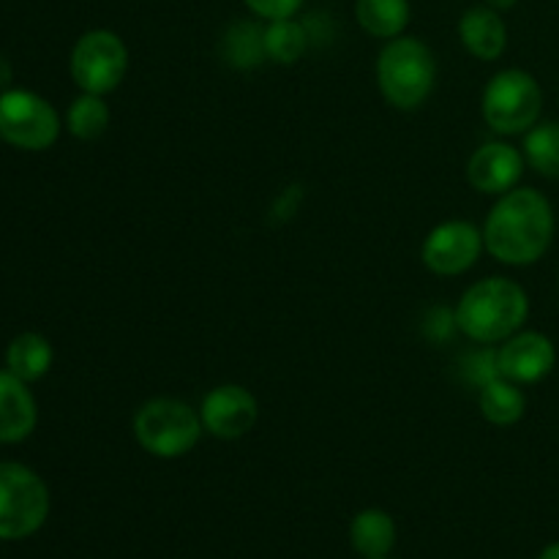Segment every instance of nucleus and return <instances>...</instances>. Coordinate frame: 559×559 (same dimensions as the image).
Instances as JSON below:
<instances>
[{"label":"nucleus","mask_w":559,"mask_h":559,"mask_svg":"<svg viewBox=\"0 0 559 559\" xmlns=\"http://www.w3.org/2000/svg\"><path fill=\"white\" fill-rule=\"evenodd\" d=\"M11 76H14V71H11V63L5 55H0V87H9Z\"/></svg>","instance_id":"nucleus-24"},{"label":"nucleus","mask_w":559,"mask_h":559,"mask_svg":"<svg viewBox=\"0 0 559 559\" xmlns=\"http://www.w3.org/2000/svg\"><path fill=\"white\" fill-rule=\"evenodd\" d=\"M200 418L207 435L216 440H240L260 420V402L249 388L224 382L205 393L200 404Z\"/></svg>","instance_id":"nucleus-10"},{"label":"nucleus","mask_w":559,"mask_h":559,"mask_svg":"<svg viewBox=\"0 0 559 559\" xmlns=\"http://www.w3.org/2000/svg\"><path fill=\"white\" fill-rule=\"evenodd\" d=\"M251 9V14L262 16V20H289L300 11L304 0H243Z\"/></svg>","instance_id":"nucleus-23"},{"label":"nucleus","mask_w":559,"mask_h":559,"mask_svg":"<svg viewBox=\"0 0 559 559\" xmlns=\"http://www.w3.org/2000/svg\"><path fill=\"white\" fill-rule=\"evenodd\" d=\"M538 559H559V544H551V546H546V549H544V555H540Z\"/></svg>","instance_id":"nucleus-26"},{"label":"nucleus","mask_w":559,"mask_h":559,"mask_svg":"<svg viewBox=\"0 0 559 559\" xmlns=\"http://www.w3.org/2000/svg\"><path fill=\"white\" fill-rule=\"evenodd\" d=\"M36 399L27 391V382L11 374L9 369L0 371V442L14 445L27 440L36 429Z\"/></svg>","instance_id":"nucleus-13"},{"label":"nucleus","mask_w":559,"mask_h":559,"mask_svg":"<svg viewBox=\"0 0 559 559\" xmlns=\"http://www.w3.org/2000/svg\"><path fill=\"white\" fill-rule=\"evenodd\" d=\"M377 559H388V557H377Z\"/></svg>","instance_id":"nucleus-27"},{"label":"nucleus","mask_w":559,"mask_h":559,"mask_svg":"<svg viewBox=\"0 0 559 559\" xmlns=\"http://www.w3.org/2000/svg\"><path fill=\"white\" fill-rule=\"evenodd\" d=\"M453 314L464 336L478 344H497L522 331L530 317V298L513 278L489 276L462 295Z\"/></svg>","instance_id":"nucleus-2"},{"label":"nucleus","mask_w":559,"mask_h":559,"mask_svg":"<svg viewBox=\"0 0 559 559\" xmlns=\"http://www.w3.org/2000/svg\"><path fill=\"white\" fill-rule=\"evenodd\" d=\"M126 74H129V47L118 33L98 27L76 38L71 49V80L82 93L107 96L118 91Z\"/></svg>","instance_id":"nucleus-7"},{"label":"nucleus","mask_w":559,"mask_h":559,"mask_svg":"<svg viewBox=\"0 0 559 559\" xmlns=\"http://www.w3.org/2000/svg\"><path fill=\"white\" fill-rule=\"evenodd\" d=\"M524 153L508 142H486L469 156L467 180L480 194H506L516 189L524 175Z\"/></svg>","instance_id":"nucleus-12"},{"label":"nucleus","mask_w":559,"mask_h":559,"mask_svg":"<svg viewBox=\"0 0 559 559\" xmlns=\"http://www.w3.org/2000/svg\"><path fill=\"white\" fill-rule=\"evenodd\" d=\"M478 407L489 424L513 426L527 413V396H524L516 382L506 380V377H495L486 385H480Z\"/></svg>","instance_id":"nucleus-16"},{"label":"nucleus","mask_w":559,"mask_h":559,"mask_svg":"<svg viewBox=\"0 0 559 559\" xmlns=\"http://www.w3.org/2000/svg\"><path fill=\"white\" fill-rule=\"evenodd\" d=\"M555 238L551 202L535 189H511L500 194L484 224V243L502 265H533L549 251Z\"/></svg>","instance_id":"nucleus-1"},{"label":"nucleus","mask_w":559,"mask_h":559,"mask_svg":"<svg viewBox=\"0 0 559 559\" xmlns=\"http://www.w3.org/2000/svg\"><path fill=\"white\" fill-rule=\"evenodd\" d=\"M262 41H265V58L273 63L293 66L304 58L306 47H309V33L300 22L289 20H273L267 27H262Z\"/></svg>","instance_id":"nucleus-19"},{"label":"nucleus","mask_w":559,"mask_h":559,"mask_svg":"<svg viewBox=\"0 0 559 559\" xmlns=\"http://www.w3.org/2000/svg\"><path fill=\"white\" fill-rule=\"evenodd\" d=\"M47 484L31 467L0 462V540H20L47 522Z\"/></svg>","instance_id":"nucleus-6"},{"label":"nucleus","mask_w":559,"mask_h":559,"mask_svg":"<svg viewBox=\"0 0 559 559\" xmlns=\"http://www.w3.org/2000/svg\"><path fill=\"white\" fill-rule=\"evenodd\" d=\"M60 134L52 104L33 91L0 93V140L20 151H47Z\"/></svg>","instance_id":"nucleus-8"},{"label":"nucleus","mask_w":559,"mask_h":559,"mask_svg":"<svg viewBox=\"0 0 559 559\" xmlns=\"http://www.w3.org/2000/svg\"><path fill=\"white\" fill-rule=\"evenodd\" d=\"M349 540L360 557H388L396 546V522L391 519V513L380 511V508H366L349 524Z\"/></svg>","instance_id":"nucleus-15"},{"label":"nucleus","mask_w":559,"mask_h":559,"mask_svg":"<svg viewBox=\"0 0 559 559\" xmlns=\"http://www.w3.org/2000/svg\"><path fill=\"white\" fill-rule=\"evenodd\" d=\"M484 249V229L464 218H451L426 235L420 257L435 276H462L480 260Z\"/></svg>","instance_id":"nucleus-9"},{"label":"nucleus","mask_w":559,"mask_h":559,"mask_svg":"<svg viewBox=\"0 0 559 559\" xmlns=\"http://www.w3.org/2000/svg\"><path fill=\"white\" fill-rule=\"evenodd\" d=\"M52 344L41 333H20L5 349V369L22 382H36L52 369Z\"/></svg>","instance_id":"nucleus-17"},{"label":"nucleus","mask_w":559,"mask_h":559,"mask_svg":"<svg viewBox=\"0 0 559 559\" xmlns=\"http://www.w3.org/2000/svg\"><path fill=\"white\" fill-rule=\"evenodd\" d=\"M557 364V349L549 336L538 331H519L497 353L500 377L516 385H535L551 374Z\"/></svg>","instance_id":"nucleus-11"},{"label":"nucleus","mask_w":559,"mask_h":559,"mask_svg":"<svg viewBox=\"0 0 559 559\" xmlns=\"http://www.w3.org/2000/svg\"><path fill=\"white\" fill-rule=\"evenodd\" d=\"M377 82L391 107L413 112L420 104H426V98L435 91V52L420 38H391L377 58Z\"/></svg>","instance_id":"nucleus-3"},{"label":"nucleus","mask_w":559,"mask_h":559,"mask_svg":"<svg viewBox=\"0 0 559 559\" xmlns=\"http://www.w3.org/2000/svg\"><path fill=\"white\" fill-rule=\"evenodd\" d=\"M205 435L200 409L183 399H147L134 413V437L142 451L156 459H180L191 453Z\"/></svg>","instance_id":"nucleus-4"},{"label":"nucleus","mask_w":559,"mask_h":559,"mask_svg":"<svg viewBox=\"0 0 559 559\" xmlns=\"http://www.w3.org/2000/svg\"><path fill=\"white\" fill-rule=\"evenodd\" d=\"M524 162L544 178L559 180V123H535L524 136Z\"/></svg>","instance_id":"nucleus-20"},{"label":"nucleus","mask_w":559,"mask_h":559,"mask_svg":"<svg viewBox=\"0 0 559 559\" xmlns=\"http://www.w3.org/2000/svg\"><path fill=\"white\" fill-rule=\"evenodd\" d=\"M519 0H486V5H489V9H495V11H511L513 5H516Z\"/></svg>","instance_id":"nucleus-25"},{"label":"nucleus","mask_w":559,"mask_h":559,"mask_svg":"<svg viewBox=\"0 0 559 559\" xmlns=\"http://www.w3.org/2000/svg\"><path fill=\"white\" fill-rule=\"evenodd\" d=\"M358 25L374 38H396L409 25V0H355Z\"/></svg>","instance_id":"nucleus-18"},{"label":"nucleus","mask_w":559,"mask_h":559,"mask_svg":"<svg viewBox=\"0 0 559 559\" xmlns=\"http://www.w3.org/2000/svg\"><path fill=\"white\" fill-rule=\"evenodd\" d=\"M66 126L71 134L82 142H93L107 131L109 126V107L104 96L96 93H82L71 102L69 112H66Z\"/></svg>","instance_id":"nucleus-21"},{"label":"nucleus","mask_w":559,"mask_h":559,"mask_svg":"<svg viewBox=\"0 0 559 559\" xmlns=\"http://www.w3.org/2000/svg\"><path fill=\"white\" fill-rule=\"evenodd\" d=\"M459 38L464 49L478 60H497L508 47V27L500 11L489 5H475L459 20Z\"/></svg>","instance_id":"nucleus-14"},{"label":"nucleus","mask_w":559,"mask_h":559,"mask_svg":"<svg viewBox=\"0 0 559 559\" xmlns=\"http://www.w3.org/2000/svg\"><path fill=\"white\" fill-rule=\"evenodd\" d=\"M484 120L497 134H527L544 109V91L530 71L506 69L489 80L484 91Z\"/></svg>","instance_id":"nucleus-5"},{"label":"nucleus","mask_w":559,"mask_h":559,"mask_svg":"<svg viewBox=\"0 0 559 559\" xmlns=\"http://www.w3.org/2000/svg\"><path fill=\"white\" fill-rule=\"evenodd\" d=\"M224 58L233 69H254L265 60V41L262 31L251 22H235L224 36Z\"/></svg>","instance_id":"nucleus-22"}]
</instances>
